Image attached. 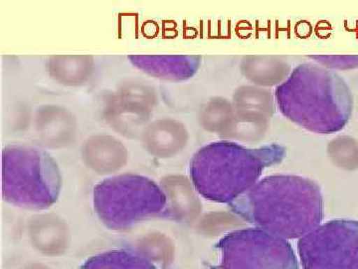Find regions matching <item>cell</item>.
I'll list each match as a JSON object with an SVG mask.
<instances>
[{"label":"cell","instance_id":"obj_8","mask_svg":"<svg viewBox=\"0 0 358 269\" xmlns=\"http://www.w3.org/2000/svg\"><path fill=\"white\" fill-rule=\"evenodd\" d=\"M33 247L49 256H62L68 247V233L62 221L44 216L33 221L29 228Z\"/></svg>","mask_w":358,"mask_h":269},{"label":"cell","instance_id":"obj_14","mask_svg":"<svg viewBox=\"0 0 358 269\" xmlns=\"http://www.w3.org/2000/svg\"><path fill=\"white\" fill-rule=\"evenodd\" d=\"M21 269H50L47 268V266L43 265V264L39 263H31L28 264V265L24 266V268Z\"/></svg>","mask_w":358,"mask_h":269},{"label":"cell","instance_id":"obj_11","mask_svg":"<svg viewBox=\"0 0 358 269\" xmlns=\"http://www.w3.org/2000/svg\"><path fill=\"white\" fill-rule=\"evenodd\" d=\"M84 160L94 171L99 173H110L124 164L126 155L121 144L102 143L96 146V149H85Z\"/></svg>","mask_w":358,"mask_h":269},{"label":"cell","instance_id":"obj_13","mask_svg":"<svg viewBox=\"0 0 358 269\" xmlns=\"http://www.w3.org/2000/svg\"><path fill=\"white\" fill-rule=\"evenodd\" d=\"M312 59L320 61V64L329 68H338V69H352L357 67L358 56H312Z\"/></svg>","mask_w":358,"mask_h":269},{"label":"cell","instance_id":"obj_5","mask_svg":"<svg viewBox=\"0 0 358 269\" xmlns=\"http://www.w3.org/2000/svg\"><path fill=\"white\" fill-rule=\"evenodd\" d=\"M61 176L50 156L27 148L3 153V197L27 209H45L58 199Z\"/></svg>","mask_w":358,"mask_h":269},{"label":"cell","instance_id":"obj_9","mask_svg":"<svg viewBox=\"0 0 358 269\" xmlns=\"http://www.w3.org/2000/svg\"><path fill=\"white\" fill-rule=\"evenodd\" d=\"M134 64L150 74L171 80L189 79L199 69V56H138Z\"/></svg>","mask_w":358,"mask_h":269},{"label":"cell","instance_id":"obj_12","mask_svg":"<svg viewBox=\"0 0 358 269\" xmlns=\"http://www.w3.org/2000/svg\"><path fill=\"white\" fill-rule=\"evenodd\" d=\"M141 254L157 263L169 261V247L167 240L160 235H148L138 242Z\"/></svg>","mask_w":358,"mask_h":269},{"label":"cell","instance_id":"obj_3","mask_svg":"<svg viewBox=\"0 0 358 269\" xmlns=\"http://www.w3.org/2000/svg\"><path fill=\"white\" fill-rule=\"evenodd\" d=\"M285 155V148L277 144L250 149L232 142H214L193 156L190 177L204 199L229 205L255 186L265 169L280 164Z\"/></svg>","mask_w":358,"mask_h":269},{"label":"cell","instance_id":"obj_10","mask_svg":"<svg viewBox=\"0 0 358 269\" xmlns=\"http://www.w3.org/2000/svg\"><path fill=\"white\" fill-rule=\"evenodd\" d=\"M81 269H157L147 257L131 250H110L90 257Z\"/></svg>","mask_w":358,"mask_h":269},{"label":"cell","instance_id":"obj_7","mask_svg":"<svg viewBox=\"0 0 358 269\" xmlns=\"http://www.w3.org/2000/svg\"><path fill=\"white\" fill-rule=\"evenodd\" d=\"M303 269H358V221L334 219L300 238Z\"/></svg>","mask_w":358,"mask_h":269},{"label":"cell","instance_id":"obj_6","mask_svg":"<svg viewBox=\"0 0 358 269\" xmlns=\"http://www.w3.org/2000/svg\"><path fill=\"white\" fill-rule=\"evenodd\" d=\"M216 249L218 263L208 269H299L291 244L258 228L224 235Z\"/></svg>","mask_w":358,"mask_h":269},{"label":"cell","instance_id":"obj_4","mask_svg":"<svg viewBox=\"0 0 358 269\" xmlns=\"http://www.w3.org/2000/svg\"><path fill=\"white\" fill-rule=\"evenodd\" d=\"M99 218L113 230H128L145 219L166 212L167 197L152 179L122 174L105 179L94 192Z\"/></svg>","mask_w":358,"mask_h":269},{"label":"cell","instance_id":"obj_2","mask_svg":"<svg viewBox=\"0 0 358 269\" xmlns=\"http://www.w3.org/2000/svg\"><path fill=\"white\" fill-rule=\"evenodd\" d=\"M284 117L317 134L338 133L352 119L353 98L345 80L333 70L303 63L275 90Z\"/></svg>","mask_w":358,"mask_h":269},{"label":"cell","instance_id":"obj_1","mask_svg":"<svg viewBox=\"0 0 358 269\" xmlns=\"http://www.w3.org/2000/svg\"><path fill=\"white\" fill-rule=\"evenodd\" d=\"M228 205L247 223L284 240L303 237L324 219L319 185L293 174L266 177Z\"/></svg>","mask_w":358,"mask_h":269}]
</instances>
